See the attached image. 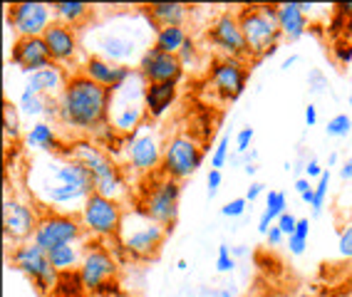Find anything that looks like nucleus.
Here are the masks:
<instances>
[{
	"mask_svg": "<svg viewBox=\"0 0 352 297\" xmlns=\"http://www.w3.org/2000/svg\"><path fill=\"white\" fill-rule=\"evenodd\" d=\"M25 144L28 149H38L45 154H65L60 134L50 121H35L25 134Z\"/></svg>",
	"mask_w": 352,
	"mask_h": 297,
	"instance_id": "bb28decb",
	"label": "nucleus"
},
{
	"mask_svg": "<svg viewBox=\"0 0 352 297\" xmlns=\"http://www.w3.org/2000/svg\"><path fill=\"white\" fill-rule=\"evenodd\" d=\"M327 191H330V171H325L320 178H318V184H315V201H313V215H320L322 209H325V198H327Z\"/></svg>",
	"mask_w": 352,
	"mask_h": 297,
	"instance_id": "c9c22d12",
	"label": "nucleus"
},
{
	"mask_svg": "<svg viewBox=\"0 0 352 297\" xmlns=\"http://www.w3.org/2000/svg\"><path fill=\"white\" fill-rule=\"evenodd\" d=\"M179 196H182V186L174 178L164 176H154L146 184V189L142 191V198H139V206L151 221H157L159 226L166 228V233L174 230L176 215H179Z\"/></svg>",
	"mask_w": 352,
	"mask_h": 297,
	"instance_id": "6e6552de",
	"label": "nucleus"
},
{
	"mask_svg": "<svg viewBox=\"0 0 352 297\" xmlns=\"http://www.w3.org/2000/svg\"><path fill=\"white\" fill-rule=\"evenodd\" d=\"M285 241V235H283V230L278 228V223H273L271 226V230L265 233V243H268V248H278L280 243Z\"/></svg>",
	"mask_w": 352,
	"mask_h": 297,
	"instance_id": "49530a36",
	"label": "nucleus"
},
{
	"mask_svg": "<svg viewBox=\"0 0 352 297\" xmlns=\"http://www.w3.org/2000/svg\"><path fill=\"white\" fill-rule=\"evenodd\" d=\"M50 57L55 64H72L77 60V52H80V40H77V30L75 27L65 25V23H52L47 27V32L43 35Z\"/></svg>",
	"mask_w": 352,
	"mask_h": 297,
	"instance_id": "412c9836",
	"label": "nucleus"
},
{
	"mask_svg": "<svg viewBox=\"0 0 352 297\" xmlns=\"http://www.w3.org/2000/svg\"><path fill=\"white\" fill-rule=\"evenodd\" d=\"M10 263H13L23 275H28L40 292L52 290L57 285V275H60V272L52 268L47 253H45L40 246H35L32 241L23 243V246H15L13 253H10Z\"/></svg>",
	"mask_w": 352,
	"mask_h": 297,
	"instance_id": "2eb2a0df",
	"label": "nucleus"
},
{
	"mask_svg": "<svg viewBox=\"0 0 352 297\" xmlns=\"http://www.w3.org/2000/svg\"><path fill=\"white\" fill-rule=\"evenodd\" d=\"M149 47L151 45H146V40L139 38V35H124V32L107 30L97 38L95 52H92V55H100L114 64H126V67H129V62L137 60V57L142 60V55H144Z\"/></svg>",
	"mask_w": 352,
	"mask_h": 297,
	"instance_id": "a211bd4d",
	"label": "nucleus"
},
{
	"mask_svg": "<svg viewBox=\"0 0 352 297\" xmlns=\"http://www.w3.org/2000/svg\"><path fill=\"white\" fill-rule=\"evenodd\" d=\"M77 218H80L87 238L109 241V238H117V233H120L122 218H124V206L120 201L92 193L87 201L82 203Z\"/></svg>",
	"mask_w": 352,
	"mask_h": 297,
	"instance_id": "1a4fd4ad",
	"label": "nucleus"
},
{
	"mask_svg": "<svg viewBox=\"0 0 352 297\" xmlns=\"http://www.w3.org/2000/svg\"><path fill=\"white\" fill-rule=\"evenodd\" d=\"M176 268H179V270H186L189 265H186V260H179V263H176Z\"/></svg>",
	"mask_w": 352,
	"mask_h": 297,
	"instance_id": "680f3d73",
	"label": "nucleus"
},
{
	"mask_svg": "<svg viewBox=\"0 0 352 297\" xmlns=\"http://www.w3.org/2000/svg\"><path fill=\"white\" fill-rule=\"evenodd\" d=\"M28 186L35 201L45 209L80 206L95 193V181L80 161L67 156H45L32 161L28 171Z\"/></svg>",
	"mask_w": 352,
	"mask_h": 297,
	"instance_id": "f257e3e1",
	"label": "nucleus"
},
{
	"mask_svg": "<svg viewBox=\"0 0 352 297\" xmlns=\"http://www.w3.org/2000/svg\"><path fill=\"white\" fill-rule=\"evenodd\" d=\"M285 211H288V198H285V193H280V191H268V193H265V211H263V215H261V221H258V230L265 235Z\"/></svg>",
	"mask_w": 352,
	"mask_h": 297,
	"instance_id": "c756f323",
	"label": "nucleus"
},
{
	"mask_svg": "<svg viewBox=\"0 0 352 297\" xmlns=\"http://www.w3.org/2000/svg\"><path fill=\"white\" fill-rule=\"evenodd\" d=\"M50 102L52 97H43V95H20V114L23 117H30V119H40V117H45L47 114V109H50Z\"/></svg>",
	"mask_w": 352,
	"mask_h": 297,
	"instance_id": "2f4dec72",
	"label": "nucleus"
},
{
	"mask_svg": "<svg viewBox=\"0 0 352 297\" xmlns=\"http://www.w3.org/2000/svg\"><path fill=\"white\" fill-rule=\"evenodd\" d=\"M142 15H144L146 23L154 30H162V27H184V23L191 15V8L186 3H146V5H142Z\"/></svg>",
	"mask_w": 352,
	"mask_h": 297,
	"instance_id": "5701e85b",
	"label": "nucleus"
},
{
	"mask_svg": "<svg viewBox=\"0 0 352 297\" xmlns=\"http://www.w3.org/2000/svg\"><path fill=\"white\" fill-rule=\"evenodd\" d=\"M335 57H338L342 64H350L352 62V45L347 47V45H338L335 47Z\"/></svg>",
	"mask_w": 352,
	"mask_h": 297,
	"instance_id": "8fccbe9b",
	"label": "nucleus"
},
{
	"mask_svg": "<svg viewBox=\"0 0 352 297\" xmlns=\"http://www.w3.org/2000/svg\"><path fill=\"white\" fill-rule=\"evenodd\" d=\"M221 171L219 169H211L206 176V186H208V198H214L216 193H219V186H221Z\"/></svg>",
	"mask_w": 352,
	"mask_h": 297,
	"instance_id": "a18cd8bd",
	"label": "nucleus"
},
{
	"mask_svg": "<svg viewBox=\"0 0 352 297\" xmlns=\"http://www.w3.org/2000/svg\"><path fill=\"white\" fill-rule=\"evenodd\" d=\"M120 275V265L114 260L112 250H107L100 243H92L85 250V258H82V265L77 270V278H80L82 290L92 292L95 297H112L114 292L120 290L114 280Z\"/></svg>",
	"mask_w": 352,
	"mask_h": 297,
	"instance_id": "0eeeda50",
	"label": "nucleus"
},
{
	"mask_svg": "<svg viewBox=\"0 0 352 297\" xmlns=\"http://www.w3.org/2000/svg\"><path fill=\"white\" fill-rule=\"evenodd\" d=\"M298 62V55H290V57H285L283 60V64H280V67H283V70H290V67H293V64Z\"/></svg>",
	"mask_w": 352,
	"mask_h": 297,
	"instance_id": "6e6d98bb",
	"label": "nucleus"
},
{
	"mask_svg": "<svg viewBox=\"0 0 352 297\" xmlns=\"http://www.w3.org/2000/svg\"><path fill=\"white\" fill-rule=\"evenodd\" d=\"M236 15L248 45V57L276 55L283 38L278 27V5H243Z\"/></svg>",
	"mask_w": 352,
	"mask_h": 297,
	"instance_id": "39448f33",
	"label": "nucleus"
},
{
	"mask_svg": "<svg viewBox=\"0 0 352 297\" xmlns=\"http://www.w3.org/2000/svg\"><path fill=\"white\" fill-rule=\"evenodd\" d=\"M253 136H256V132H253L251 127H243L239 134H236V152L243 156V154H248V149H251V141Z\"/></svg>",
	"mask_w": 352,
	"mask_h": 297,
	"instance_id": "a19ab883",
	"label": "nucleus"
},
{
	"mask_svg": "<svg viewBox=\"0 0 352 297\" xmlns=\"http://www.w3.org/2000/svg\"><path fill=\"white\" fill-rule=\"evenodd\" d=\"M82 238H87V235H85V228L77 215L65 213V211H43L32 243L43 248L45 253H50L55 248L80 243Z\"/></svg>",
	"mask_w": 352,
	"mask_h": 297,
	"instance_id": "9b49d317",
	"label": "nucleus"
},
{
	"mask_svg": "<svg viewBox=\"0 0 352 297\" xmlns=\"http://www.w3.org/2000/svg\"><path fill=\"white\" fill-rule=\"evenodd\" d=\"M38 223L40 213L30 201L18 196H8L3 201V233H6L8 243H13V246L30 243Z\"/></svg>",
	"mask_w": 352,
	"mask_h": 297,
	"instance_id": "4468645a",
	"label": "nucleus"
},
{
	"mask_svg": "<svg viewBox=\"0 0 352 297\" xmlns=\"http://www.w3.org/2000/svg\"><path fill=\"white\" fill-rule=\"evenodd\" d=\"M263 189H265V186L261 184V181H251V186L245 189V196H243V198H245L248 203H253L258 196H261V193H263Z\"/></svg>",
	"mask_w": 352,
	"mask_h": 297,
	"instance_id": "de8ad7c7",
	"label": "nucleus"
},
{
	"mask_svg": "<svg viewBox=\"0 0 352 297\" xmlns=\"http://www.w3.org/2000/svg\"><path fill=\"white\" fill-rule=\"evenodd\" d=\"M228 144H231V136L228 134H223L219 139V144H216L214 154H211V169H223V166L231 161V156H228Z\"/></svg>",
	"mask_w": 352,
	"mask_h": 297,
	"instance_id": "e433bc0d",
	"label": "nucleus"
},
{
	"mask_svg": "<svg viewBox=\"0 0 352 297\" xmlns=\"http://www.w3.org/2000/svg\"><path fill=\"white\" fill-rule=\"evenodd\" d=\"M248 64L236 57H214L208 67V84L221 102H236L248 84Z\"/></svg>",
	"mask_w": 352,
	"mask_h": 297,
	"instance_id": "ddd939ff",
	"label": "nucleus"
},
{
	"mask_svg": "<svg viewBox=\"0 0 352 297\" xmlns=\"http://www.w3.org/2000/svg\"><path fill=\"white\" fill-rule=\"evenodd\" d=\"M124 156L126 164L132 166L137 174H154L162 169L164 144L159 136V129L154 124H142L137 132L124 136Z\"/></svg>",
	"mask_w": 352,
	"mask_h": 297,
	"instance_id": "f8f14e48",
	"label": "nucleus"
},
{
	"mask_svg": "<svg viewBox=\"0 0 352 297\" xmlns=\"http://www.w3.org/2000/svg\"><path fill=\"white\" fill-rule=\"evenodd\" d=\"M85 250H87V248H82L80 243H69V246H63V248H55V250H50V253H47V258H50L52 268L65 275V272L80 270L82 258H85Z\"/></svg>",
	"mask_w": 352,
	"mask_h": 297,
	"instance_id": "cd10ccee",
	"label": "nucleus"
},
{
	"mask_svg": "<svg viewBox=\"0 0 352 297\" xmlns=\"http://www.w3.org/2000/svg\"><path fill=\"white\" fill-rule=\"evenodd\" d=\"M236 268V258L231 255V248L219 246V255H216V270L219 272H231Z\"/></svg>",
	"mask_w": 352,
	"mask_h": 297,
	"instance_id": "4c0bfd02",
	"label": "nucleus"
},
{
	"mask_svg": "<svg viewBox=\"0 0 352 297\" xmlns=\"http://www.w3.org/2000/svg\"><path fill=\"white\" fill-rule=\"evenodd\" d=\"M245 209H248V201H245L243 196L233 198V201H228L226 206L221 209V215H226V218H241V215L245 213Z\"/></svg>",
	"mask_w": 352,
	"mask_h": 297,
	"instance_id": "58836bf2",
	"label": "nucleus"
},
{
	"mask_svg": "<svg viewBox=\"0 0 352 297\" xmlns=\"http://www.w3.org/2000/svg\"><path fill=\"white\" fill-rule=\"evenodd\" d=\"M310 189H313V184H310V178L302 176V178H298V181H296V191L300 193V196L305 193V191H310Z\"/></svg>",
	"mask_w": 352,
	"mask_h": 297,
	"instance_id": "603ef678",
	"label": "nucleus"
},
{
	"mask_svg": "<svg viewBox=\"0 0 352 297\" xmlns=\"http://www.w3.org/2000/svg\"><path fill=\"white\" fill-rule=\"evenodd\" d=\"M325 132L330 139H345L347 134L352 132V117L350 114H335L333 119L327 121Z\"/></svg>",
	"mask_w": 352,
	"mask_h": 297,
	"instance_id": "f704fd0d",
	"label": "nucleus"
},
{
	"mask_svg": "<svg viewBox=\"0 0 352 297\" xmlns=\"http://www.w3.org/2000/svg\"><path fill=\"white\" fill-rule=\"evenodd\" d=\"M166 228L151 221L142 209L124 211L120 233H117V246L124 250L129 260H149L159 253V248L166 241Z\"/></svg>",
	"mask_w": 352,
	"mask_h": 297,
	"instance_id": "20e7f679",
	"label": "nucleus"
},
{
	"mask_svg": "<svg viewBox=\"0 0 352 297\" xmlns=\"http://www.w3.org/2000/svg\"><path fill=\"white\" fill-rule=\"evenodd\" d=\"M350 107H352V95H350ZM350 117H352V112H350Z\"/></svg>",
	"mask_w": 352,
	"mask_h": 297,
	"instance_id": "69168bd1",
	"label": "nucleus"
},
{
	"mask_svg": "<svg viewBox=\"0 0 352 297\" xmlns=\"http://www.w3.org/2000/svg\"><path fill=\"white\" fill-rule=\"evenodd\" d=\"M308 238H310V218H298L296 233L288 238L290 253H293V255L305 253V248H308Z\"/></svg>",
	"mask_w": 352,
	"mask_h": 297,
	"instance_id": "72a5a7b5",
	"label": "nucleus"
},
{
	"mask_svg": "<svg viewBox=\"0 0 352 297\" xmlns=\"http://www.w3.org/2000/svg\"><path fill=\"white\" fill-rule=\"evenodd\" d=\"M219 297H233V295H231V290H221Z\"/></svg>",
	"mask_w": 352,
	"mask_h": 297,
	"instance_id": "e2e57ef3",
	"label": "nucleus"
},
{
	"mask_svg": "<svg viewBox=\"0 0 352 297\" xmlns=\"http://www.w3.org/2000/svg\"><path fill=\"white\" fill-rule=\"evenodd\" d=\"M20 117H23V114H20L18 104H10V102L3 104V134H6V139H13V141L20 139V134H23Z\"/></svg>",
	"mask_w": 352,
	"mask_h": 297,
	"instance_id": "473e14b6",
	"label": "nucleus"
},
{
	"mask_svg": "<svg viewBox=\"0 0 352 297\" xmlns=\"http://www.w3.org/2000/svg\"><path fill=\"white\" fill-rule=\"evenodd\" d=\"M300 10L305 15H310V10H313V5H310V3H300Z\"/></svg>",
	"mask_w": 352,
	"mask_h": 297,
	"instance_id": "052dcab7",
	"label": "nucleus"
},
{
	"mask_svg": "<svg viewBox=\"0 0 352 297\" xmlns=\"http://www.w3.org/2000/svg\"><path fill=\"white\" fill-rule=\"evenodd\" d=\"M308 82H310V92H315V95L325 92V87H327V80H325V75H322L320 70H310Z\"/></svg>",
	"mask_w": 352,
	"mask_h": 297,
	"instance_id": "37998d69",
	"label": "nucleus"
},
{
	"mask_svg": "<svg viewBox=\"0 0 352 297\" xmlns=\"http://www.w3.org/2000/svg\"><path fill=\"white\" fill-rule=\"evenodd\" d=\"M206 40L211 47L221 52V57H236V60H245L248 57V45H245L243 30H241L239 15L236 13H219L211 25H208Z\"/></svg>",
	"mask_w": 352,
	"mask_h": 297,
	"instance_id": "dca6fc26",
	"label": "nucleus"
},
{
	"mask_svg": "<svg viewBox=\"0 0 352 297\" xmlns=\"http://www.w3.org/2000/svg\"><path fill=\"white\" fill-rule=\"evenodd\" d=\"M201 164H204V146L194 134L189 132L174 134L164 144V158H162L164 176L174 178V181H184V178H189Z\"/></svg>",
	"mask_w": 352,
	"mask_h": 297,
	"instance_id": "9d476101",
	"label": "nucleus"
},
{
	"mask_svg": "<svg viewBox=\"0 0 352 297\" xmlns=\"http://www.w3.org/2000/svg\"><path fill=\"white\" fill-rule=\"evenodd\" d=\"M112 297H137V295H132V292H126V290H117Z\"/></svg>",
	"mask_w": 352,
	"mask_h": 297,
	"instance_id": "bf43d9fd",
	"label": "nucleus"
},
{
	"mask_svg": "<svg viewBox=\"0 0 352 297\" xmlns=\"http://www.w3.org/2000/svg\"><path fill=\"white\" fill-rule=\"evenodd\" d=\"M63 156L80 161V164L92 174L95 193H100V196H104V198H112V201H120V203L126 198L129 186H126L124 171H122L120 164L109 156L104 146H100L92 139H75L72 144L65 146Z\"/></svg>",
	"mask_w": 352,
	"mask_h": 297,
	"instance_id": "7ed1b4c3",
	"label": "nucleus"
},
{
	"mask_svg": "<svg viewBox=\"0 0 352 297\" xmlns=\"http://www.w3.org/2000/svg\"><path fill=\"white\" fill-rule=\"evenodd\" d=\"M245 253H248V250H245V246H236V248H231V255H233V258H243Z\"/></svg>",
	"mask_w": 352,
	"mask_h": 297,
	"instance_id": "4d7b16f0",
	"label": "nucleus"
},
{
	"mask_svg": "<svg viewBox=\"0 0 352 297\" xmlns=\"http://www.w3.org/2000/svg\"><path fill=\"white\" fill-rule=\"evenodd\" d=\"M137 72L144 77L146 84H157V82L179 84L184 77V64L179 60V55H169V52H164L151 45L149 50L142 55V60H139Z\"/></svg>",
	"mask_w": 352,
	"mask_h": 297,
	"instance_id": "6ab92c4d",
	"label": "nucleus"
},
{
	"mask_svg": "<svg viewBox=\"0 0 352 297\" xmlns=\"http://www.w3.org/2000/svg\"><path fill=\"white\" fill-rule=\"evenodd\" d=\"M109 102L112 95L107 87L92 82L82 72H75L69 75L63 95L57 97V107H60L57 121L67 129L97 136L109 127Z\"/></svg>",
	"mask_w": 352,
	"mask_h": 297,
	"instance_id": "f03ea898",
	"label": "nucleus"
},
{
	"mask_svg": "<svg viewBox=\"0 0 352 297\" xmlns=\"http://www.w3.org/2000/svg\"><path fill=\"white\" fill-rule=\"evenodd\" d=\"M278 27L290 43L300 40L308 32V15L300 10V3H280L278 5Z\"/></svg>",
	"mask_w": 352,
	"mask_h": 297,
	"instance_id": "a878e982",
	"label": "nucleus"
},
{
	"mask_svg": "<svg viewBox=\"0 0 352 297\" xmlns=\"http://www.w3.org/2000/svg\"><path fill=\"white\" fill-rule=\"evenodd\" d=\"M305 124H308V127H315V124H318V107H315V104H308V107H305Z\"/></svg>",
	"mask_w": 352,
	"mask_h": 297,
	"instance_id": "3c124183",
	"label": "nucleus"
},
{
	"mask_svg": "<svg viewBox=\"0 0 352 297\" xmlns=\"http://www.w3.org/2000/svg\"><path fill=\"white\" fill-rule=\"evenodd\" d=\"M338 250L342 258L352 260V223L342 228V233H340V238H338Z\"/></svg>",
	"mask_w": 352,
	"mask_h": 297,
	"instance_id": "ea45409f",
	"label": "nucleus"
},
{
	"mask_svg": "<svg viewBox=\"0 0 352 297\" xmlns=\"http://www.w3.org/2000/svg\"><path fill=\"white\" fill-rule=\"evenodd\" d=\"M10 62H13L15 67H20L28 77L45 70V67H50V64H55L43 38H18L15 40L13 50H10Z\"/></svg>",
	"mask_w": 352,
	"mask_h": 297,
	"instance_id": "aec40b11",
	"label": "nucleus"
},
{
	"mask_svg": "<svg viewBox=\"0 0 352 297\" xmlns=\"http://www.w3.org/2000/svg\"><path fill=\"white\" fill-rule=\"evenodd\" d=\"M300 297H318V295H310V292H305V295H300Z\"/></svg>",
	"mask_w": 352,
	"mask_h": 297,
	"instance_id": "0e129e2a",
	"label": "nucleus"
},
{
	"mask_svg": "<svg viewBox=\"0 0 352 297\" xmlns=\"http://www.w3.org/2000/svg\"><path fill=\"white\" fill-rule=\"evenodd\" d=\"M276 223H278V228L283 230L285 238H290V235L296 233V228H298V218L293 213H290V211H285V213L280 215V218H278Z\"/></svg>",
	"mask_w": 352,
	"mask_h": 297,
	"instance_id": "79ce46f5",
	"label": "nucleus"
},
{
	"mask_svg": "<svg viewBox=\"0 0 352 297\" xmlns=\"http://www.w3.org/2000/svg\"><path fill=\"white\" fill-rule=\"evenodd\" d=\"M196 55H199V50H196V43L194 40H186V45L182 47V52H179V60H182V64L186 67V64H191L196 60Z\"/></svg>",
	"mask_w": 352,
	"mask_h": 297,
	"instance_id": "c03bdc74",
	"label": "nucleus"
},
{
	"mask_svg": "<svg viewBox=\"0 0 352 297\" xmlns=\"http://www.w3.org/2000/svg\"><path fill=\"white\" fill-rule=\"evenodd\" d=\"M67 80H69V75L60 64H50V67H45V70L28 77V84H25V89H23V95H43V97L57 99V97L63 95Z\"/></svg>",
	"mask_w": 352,
	"mask_h": 297,
	"instance_id": "b1692460",
	"label": "nucleus"
},
{
	"mask_svg": "<svg viewBox=\"0 0 352 297\" xmlns=\"http://www.w3.org/2000/svg\"><path fill=\"white\" fill-rule=\"evenodd\" d=\"M50 8L57 23H65L69 27H80L92 15V5L87 3H52Z\"/></svg>",
	"mask_w": 352,
	"mask_h": 297,
	"instance_id": "c85d7f7f",
	"label": "nucleus"
},
{
	"mask_svg": "<svg viewBox=\"0 0 352 297\" xmlns=\"http://www.w3.org/2000/svg\"><path fill=\"white\" fill-rule=\"evenodd\" d=\"M243 171L248 174V176H253V174L258 171V166H256V164H245V166H243Z\"/></svg>",
	"mask_w": 352,
	"mask_h": 297,
	"instance_id": "13d9d810",
	"label": "nucleus"
},
{
	"mask_svg": "<svg viewBox=\"0 0 352 297\" xmlns=\"http://www.w3.org/2000/svg\"><path fill=\"white\" fill-rule=\"evenodd\" d=\"M144 89L146 82L139 72H134L117 89H109V95H112V102H109V127L120 134V136L137 132L144 124V117H146Z\"/></svg>",
	"mask_w": 352,
	"mask_h": 297,
	"instance_id": "423d86ee",
	"label": "nucleus"
},
{
	"mask_svg": "<svg viewBox=\"0 0 352 297\" xmlns=\"http://www.w3.org/2000/svg\"><path fill=\"white\" fill-rule=\"evenodd\" d=\"M340 176L345 178V181H352V156L347 158L345 164H342V169H340Z\"/></svg>",
	"mask_w": 352,
	"mask_h": 297,
	"instance_id": "864d4df0",
	"label": "nucleus"
},
{
	"mask_svg": "<svg viewBox=\"0 0 352 297\" xmlns=\"http://www.w3.org/2000/svg\"><path fill=\"white\" fill-rule=\"evenodd\" d=\"M325 171H322V166L315 161V158H310L308 164H305V178H320Z\"/></svg>",
	"mask_w": 352,
	"mask_h": 297,
	"instance_id": "09e8293b",
	"label": "nucleus"
},
{
	"mask_svg": "<svg viewBox=\"0 0 352 297\" xmlns=\"http://www.w3.org/2000/svg\"><path fill=\"white\" fill-rule=\"evenodd\" d=\"M176 95H179V84L176 82L146 84V89H144L146 117H149V119H162L164 114L171 109V104L176 102Z\"/></svg>",
	"mask_w": 352,
	"mask_h": 297,
	"instance_id": "393cba45",
	"label": "nucleus"
},
{
	"mask_svg": "<svg viewBox=\"0 0 352 297\" xmlns=\"http://www.w3.org/2000/svg\"><path fill=\"white\" fill-rule=\"evenodd\" d=\"M338 13L345 15V18H352V3H338Z\"/></svg>",
	"mask_w": 352,
	"mask_h": 297,
	"instance_id": "5fc2aeb1",
	"label": "nucleus"
},
{
	"mask_svg": "<svg viewBox=\"0 0 352 297\" xmlns=\"http://www.w3.org/2000/svg\"><path fill=\"white\" fill-rule=\"evenodd\" d=\"M55 23L52 8L47 3H13L8 5V25L18 38H43L47 27Z\"/></svg>",
	"mask_w": 352,
	"mask_h": 297,
	"instance_id": "f3484780",
	"label": "nucleus"
},
{
	"mask_svg": "<svg viewBox=\"0 0 352 297\" xmlns=\"http://www.w3.org/2000/svg\"><path fill=\"white\" fill-rule=\"evenodd\" d=\"M82 75L89 77L92 82L102 84V87L107 89H117L120 84H124L129 77L134 75L132 67H126V64H114L109 60L100 55H89L85 62H82Z\"/></svg>",
	"mask_w": 352,
	"mask_h": 297,
	"instance_id": "4be33fe9",
	"label": "nucleus"
},
{
	"mask_svg": "<svg viewBox=\"0 0 352 297\" xmlns=\"http://www.w3.org/2000/svg\"><path fill=\"white\" fill-rule=\"evenodd\" d=\"M189 38L191 35L186 32V27H162L154 35V47L169 52V55H179Z\"/></svg>",
	"mask_w": 352,
	"mask_h": 297,
	"instance_id": "7c9ffc66",
	"label": "nucleus"
}]
</instances>
